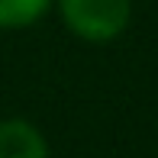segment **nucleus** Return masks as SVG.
<instances>
[{
	"mask_svg": "<svg viewBox=\"0 0 158 158\" xmlns=\"http://www.w3.org/2000/svg\"><path fill=\"white\" fill-rule=\"evenodd\" d=\"M55 0H0V29H26L39 23Z\"/></svg>",
	"mask_w": 158,
	"mask_h": 158,
	"instance_id": "3",
	"label": "nucleus"
},
{
	"mask_svg": "<svg viewBox=\"0 0 158 158\" xmlns=\"http://www.w3.org/2000/svg\"><path fill=\"white\" fill-rule=\"evenodd\" d=\"M61 23L81 42H106L119 39L132 23V0H55Z\"/></svg>",
	"mask_w": 158,
	"mask_h": 158,
	"instance_id": "1",
	"label": "nucleus"
},
{
	"mask_svg": "<svg viewBox=\"0 0 158 158\" xmlns=\"http://www.w3.org/2000/svg\"><path fill=\"white\" fill-rule=\"evenodd\" d=\"M0 158H52L42 129L23 116L0 119Z\"/></svg>",
	"mask_w": 158,
	"mask_h": 158,
	"instance_id": "2",
	"label": "nucleus"
}]
</instances>
